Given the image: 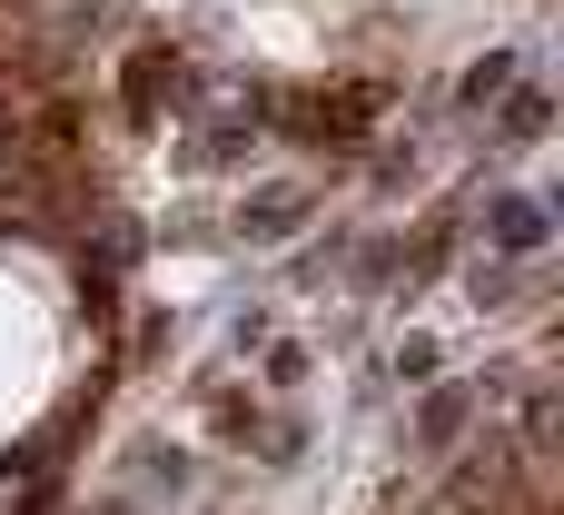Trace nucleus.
Masks as SVG:
<instances>
[{"label":"nucleus","instance_id":"obj_2","mask_svg":"<svg viewBox=\"0 0 564 515\" xmlns=\"http://www.w3.org/2000/svg\"><path fill=\"white\" fill-rule=\"evenodd\" d=\"M496 228H506L516 248H535V238H545V218H535V208H496Z\"/></svg>","mask_w":564,"mask_h":515},{"label":"nucleus","instance_id":"obj_1","mask_svg":"<svg viewBox=\"0 0 564 515\" xmlns=\"http://www.w3.org/2000/svg\"><path fill=\"white\" fill-rule=\"evenodd\" d=\"M129 89H139V109H149V99L169 89V60H159V50H149V60H129Z\"/></svg>","mask_w":564,"mask_h":515}]
</instances>
